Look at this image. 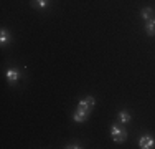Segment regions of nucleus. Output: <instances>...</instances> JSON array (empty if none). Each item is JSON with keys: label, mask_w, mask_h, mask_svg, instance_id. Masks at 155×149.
Masks as SVG:
<instances>
[{"label": "nucleus", "mask_w": 155, "mask_h": 149, "mask_svg": "<svg viewBox=\"0 0 155 149\" xmlns=\"http://www.w3.org/2000/svg\"><path fill=\"white\" fill-rule=\"evenodd\" d=\"M110 136H112V139L116 141V143H124V141L127 139V131H125L124 128H120V126L114 124L112 128H110Z\"/></svg>", "instance_id": "2"}, {"label": "nucleus", "mask_w": 155, "mask_h": 149, "mask_svg": "<svg viewBox=\"0 0 155 149\" xmlns=\"http://www.w3.org/2000/svg\"><path fill=\"white\" fill-rule=\"evenodd\" d=\"M153 144H155V141L150 134H145V136H142L139 139V146L142 149H150V147H153Z\"/></svg>", "instance_id": "3"}, {"label": "nucleus", "mask_w": 155, "mask_h": 149, "mask_svg": "<svg viewBox=\"0 0 155 149\" xmlns=\"http://www.w3.org/2000/svg\"><path fill=\"white\" fill-rule=\"evenodd\" d=\"M66 147H68V149H74V147H76V149H78V147H81V146H79V144H68Z\"/></svg>", "instance_id": "11"}, {"label": "nucleus", "mask_w": 155, "mask_h": 149, "mask_svg": "<svg viewBox=\"0 0 155 149\" xmlns=\"http://www.w3.org/2000/svg\"><path fill=\"white\" fill-rule=\"evenodd\" d=\"M117 119H119L122 124L130 121V114H129V111H119V114H117Z\"/></svg>", "instance_id": "6"}, {"label": "nucleus", "mask_w": 155, "mask_h": 149, "mask_svg": "<svg viewBox=\"0 0 155 149\" xmlns=\"http://www.w3.org/2000/svg\"><path fill=\"white\" fill-rule=\"evenodd\" d=\"M83 101H84V104H86V106H89L91 109H93V106H94L96 99L93 98V96H87V98H84V99H83Z\"/></svg>", "instance_id": "10"}, {"label": "nucleus", "mask_w": 155, "mask_h": 149, "mask_svg": "<svg viewBox=\"0 0 155 149\" xmlns=\"http://www.w3.org/2000/svg\"><path fill=\"white\" fill-rule=\"evenodd\" d=\"M48 3H50V0H33L31 5L38 7V9H45V7H48Z\"/></svg>", "instance_id": "8"}, {"label": "nucleus", "mask_w": 155, "mask_h": 149, "mask_svg": "<svg viewBox=\"0 0 155 149\" xmlns=\"http://www.w3.org/2000/svg\"><path fill=\"white\" fill-rule=\"evenodd\" d=\"M8 42H10V35H8V32H7L5 28H2V32H0V43L5 45V43H8Z\"/></svg>", "instance_id": "7"}, {"label": "nucleus", "mask_w": 155, "mask_h": 149, "mask_svg": "<svg viewBox=\"0 0 155 149\" xmlns=\"http://www.w3.org/2000/svg\"><path fill=\"white\" fill-rule=\"evenodd\" d=\"M7 78H8V81H10V83H17V80L20 78V71H18V70L10 68L8 71H7Z\"/></svg>", "instance_id": "5"}, {"label": "nucleus", "mask_w": 155, "mask_h": 149, "mask_svg": "<svg viewBox=\"0 0 155 149\" xmlns=\"http://www.w3.org/2000/svg\"><path fill=\"white\" fill-rule=\"evenodd\" d=\"M152 13H153V10L150 9V7H145V9L140 12V15H142V18H145V20H149V18H152Z\"/></svg>", "instance_id": "9"}, {"label": "nucleus", "mask_w": 155, "mask_h": 149, "mask_svg": "<svg viewBox=\"0 0 155 149\" xmlns=\"http://www.w3.org/2000/svg\"><path fill=\"white\" fill-rule=\"evenodd\" d=\"M145 32H147V35H150V36H153V35H155V18H153V17L147 20Z\"/></svg>", "instance_id": "4"}, {"label": "nucleus", "mask_w": 155, "mask_h": 149, "mask_svg": "<svg viewBox=\"0 0 155 149\" xmlns=\"http://www.w3.org/2000/svg\"><path fill=\"white\" fill-rule=\"evenodd\" d=\"M89 113H91V108L89 106H86L84 104V101L81 99L79 104H78V109H76V113H74V121L76 123H83V121H86L87 116H89Z\"/></svg>", "instance_id": "1"}]
</instances>
